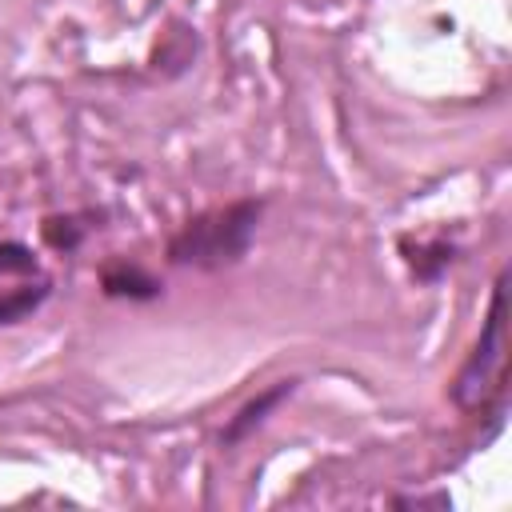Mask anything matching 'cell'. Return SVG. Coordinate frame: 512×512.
<instances>
[{"mask_svg": "<svg viewBox=\"0 0 512 512\" xmlns=\"http://www.w3.org/2000/svg\"><path fill=\"white\" fill-rule=\"evenodd\" d=\"M508 268L496 276L492 284V300L480 324L476 344L468 348V356L460 360L452 384H448V400L460 412H488L492 428L504 424V392H508Z\"/></svg>", "mask_w": 512, "mask_h": 512, "instance_id": "obj_1", "label": "cell"}, {"mask_svg": "<svg viewBox=\"0 0 512 512\" xmlns=\"http://www.w3.org/2000/svg\"><path fill=\"white\" fill-rule=\"evenodd\" d=\"M264 216V200L260 196H240L232 204L196 212L192 220H184L172 240H168V264L176 268H196V272H220L232 268L248 256L256 228Z\"/></svg>", "mask_w": 512, "mask_h": 512, "instance_id": "obj_2", "label": "cell"}, {"mask_svg": "<svg viewBox=\"0 0 512 512\" xmlns=\"http://www.w3.org/2000/svg\"><path fill=\"white\" fill-rule=\"evenodd\" d=\"M396 248L416 284H436L460 256V244L448 236H400Z\"/></svg>", "mask_w": 512, "mask_h": 512, "instance_id": "obj_3", "label": "cell"}, {"mask_svg": "<svg viewBox=\"0 0 512 512\" xmlns=\"http://www.w3.org/2000/svg\"><path fill=\"white\" fill-rule=\"evenodd\" d=\"M96 280H100V292H104L108 300H128V304H148V300H156V296L164 292V284H160L144 264H136V260H128V256L104 260V264L96 268Z\"/></svg>", "mask_w": 512, "mask_h": 512, "instance_id": "obj_4", "label": "cell"}, {"mask_svg": "<svg viewBox=\"0 0 512 512\" xmlns=\"http://www.w3.org/2000/svg\"><path fill=\"white\" fill-rule=\"evenodd\" d=\"M296 388H300V380H296V376H288V380H276V384L260 388L252 400H244V404L228 416V424L220 428V444H224V448H236L240 440H248V436H252V432H256V428H260V424H264V420H268V416H272V412H276V408H280Z\"/></svg>", "mask_w": 512, "mask_h": 512, "instance_id": "obj_5", "label": "cell"}, {"mask_svg": "<svg viewBox=\"0 0 512 512\" xmlns=\"http://www.w3.org/2000/svg\"><path fill=\"white\" fill-rule=\"evenodd\" d=\"M104 212L100 208H84V212H56V216H44L40 220V236L52 252H76L92 228H100Z\"/></svg>", "mask_w": 512, "mask_h": 512, "instance_id": "obj_6", "label": "cell"}, {"mask_svg": "<svg viewBox=\"0 0 512 512\" xmlns=\"http://www.w3.org/2000/svg\"><path fill=\"white\" fill-rule=\"evenodd\" d=\"M48 292H52V284L40 276L36 284H20V288H12V292H4L0 296V328L4 324H20V320H28L44 300H48Z\"/></svg>", "mask_w": 512, "mask_h": 512, "instance_id": "obj_7", "label": "cell"}, {"mask_svg": "<svg viewBox=\"0 0 512 512\" xmlns=\"http://www.w3.org/2000/svg\"><path fill=\"white\" fill-rule=\"evenodd\" d=\"M0 276H40V260L20 240H0Z\"/></svg>", "mask_w": 512, "mask_h": 512, "instance_id": "obj_8", "label": "cell"}, {"mask_svg": "<svg viewBox=\"0 0 512 512\" xmlns=\"http://www.w3.org/2000/svg\"><path fill=\"white\" fill-rule=\"evenodd\" d=\"M392 504H416V508H424V504H436V508H448V496H396Z\"/></svg>", "mask_w": 512, "mask_h": 512, "instance_id": "obj_9", "label": "cell"}]
</instances>
